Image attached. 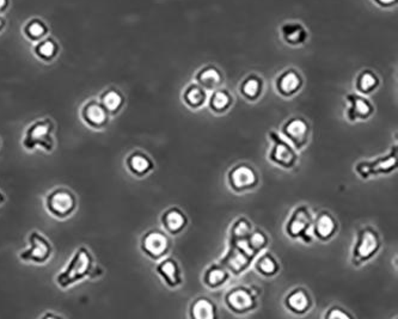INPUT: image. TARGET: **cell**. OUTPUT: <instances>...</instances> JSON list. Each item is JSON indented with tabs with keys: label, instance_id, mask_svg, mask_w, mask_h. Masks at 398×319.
<instances>
[{
	"label": "cell",
	"instance_id": "1",
	"mask_svg": "<svg viewBox=\"0 0 398 319\" xmlns=\"http://www.w3.org/2000/svg\"><path fill=\"white\" fill-rule=\"evenodd\" d=\"M95 259L86 246H79L71 256L65 268L56 275V285L61 290H67L85 279H91L95 270Z\"/></svg>",
	"mask_w": 398,
	"mask_h": 319
},
{
	"label": "cell",
	"instance_id": "2",
	"mask_svg": "<svg viewBox=\"0 0 398 319\" xmlns=\"http://www.w3.org/2000/svg\"><path fill=\"white\" fill-rule=\"evenodd\" d=\"M56 123L49 117H42L33 121L27 127L22 138V146L25 151L34 152L36 150H43L45 152L51 153L56 148Z\"/></svg>",
	"mask_w": 398,
	"mask_h": 319
},
{
	"label": "cell",
	"instance_id": "3",
	"mask_svg": "<svg viewBox=\"0 0 398 319\" xmlns=\"http://www.w3.org/2000/svg\"><path fill=\"white\" fill-rule=\"evenodd\" d=\"M45 207L51 217L65 220L72 217L78 209V199L69 188L56 187L46 195Z\"/></svg>",
	"mask_w": 398,
	"mask_h": 319
},
{
	"label": "cell",
	"instance_id": "4",
	"mask_svg": "<svg viewBox=\"0 0 398 319\" xmlns=\"http://www.w3.org/2000/svg\"><path fill=\"white\" fill-rule=\"evenodd\" d=\"M53 256L51 241L42 232L32 231L28 236V248L21 251L19 259L23 263L46 264Z\"/></svg>",
	"mask_w": 398,
	"mask_h": 319
},
{
	"label": "cell",
	"instance_id": "5",
	"mask_svg": "<svg viewBox=\"0 0 398 319\" xmlns=\"http://www.w3.org/2000/svg\"><path fill=\"white\" fill-rule=\"evenodd\" d=\"M79 115L84 125L93 130H104L110 120L109 113L97 98H91L84 103Z\"/></svg>",
	"mask_w": 398,
	"mask_h": 319
},
{
	"label": "cell",
	"instance_id": "6",
	"mask_svg": "<svg viewBox=\"0 0 398 319\" xmlns=\"http://www.w3.org/2000/svg\"><path fill=\"white\" fill-rule=\"evenodd\" d=\"M169 239L161 231H150L145 233L141 239V250L150 259H159L167 254Z\"/></svg>",
	"mask_w": 398,
	"mask_h": 319
},
{
	"label": "cell",
	"instance_id": "7",
	"mask_svg": "<svg viewBox=\"0 0 398 319\" xmlns=\"http://www.w3.org/2000/svg\"><path fill=\"white\" fill-rule=\"evenodd\" d=\"M379 241L375 232L370 228H366L358 237V244L354 249V256L358 262H362L364 259H370L372 255L375 254L378 250Z\"/></svg>",
	"mask_w": 398,
	"mask_h": 319
},
{
	"label": "cell",
	"instance_id": "8",
	"mask_svg": "<svg viewBox=\"0 0 398 319\" xmlns=\"http://www.w3.org/2000/svg\"><path fill=\"white\" fill-rule=\"evenodd\" d=\"M34 56H36L38 60L42 62H53L56 58L60 54V45L56 41V38L51 36H47L36 42L33 49Z\"/></svg>",
	"mask_w": 398,
	"mask_h": 319
},
{
	"label": "cell",
	"instance_id": "9",
	"mask_svg": "<svg viewBox=\"0 0 398 319\" xmlns=\"http://www.w3.org/2000/svg\"><path fill=\"white\" fill-rule=\"evenodd\" d=\"M126 167L134 176L141 177L148 175L152 170L153 163L148 154L137 151L127 157Z\"/></svg>",
	"mask_w": 398,
	"mask_h": 319
},
{
	"label": "cell",
	"instance_id": "10",
	"mask_svg": "<svg viewBox=\"0 0 398 319\" xmlns=\"http://www.w3.org/2000/svg\"><path fill=\"white\" fill-rule=\"evenodd\" d=\"M256 180L254 170L246 165L235 167L230 174V182L236 190L249 189L256 185Z\"/></svg>",
	"mask_w": 398,
	"mask_h": 319
},
{
	"label": "cell",
	"instance_id": "11",
	"mask_svg": "<svg viewBox=\"0 0 398 319\" xmlns=\"http://www.w3.org/2000/svg\"><path fill=\"white\" fill-rule=\"evenodd\" d=\"M227 304L236 312H246L254 307V296L244 288L233 290L226 298Z\"/></svg>",
	"mask_w": 398,
	"mask_h": 319
},
{
	"label": "cell",
	"instance_id": "12",
	"mask_svg": "<svg viewBox=\"0 0 398 319\" xmlns=\"http://www.w3.org/2000/svg\"><path fill=\"white\" fill-rule=\"evenodd\" d=\"M22 33L28 41L36 43L43 40L45 37L49 36V27L43 19L35 17L27 21V23L24 24L22 29Z\"/></svg>",
	"mask_w": 398,
	"mask_h": 319
},
{
	"label": "cell",
	"instance_id": "13",
	"mask_svg": "<svg viewBox=\"0 0 398 319\" xmlns=\"http://www.w3.org/2000/svg\"><path fill=\"white\" fill-rule=\"evenodd\" d=\"M100 102L106 108L109 115H116L120 113L121 109L125 106V97L120 90L115 88H109L104 90L100 96Z\"/></svg>",
	"mask_w": 398,
	"mask_h": 319
},
{
	"label": "cell",
	"instance_id": "14",
	"mask_svg": "<svg viewBox=\"0 0 398 319\" xmlns=\"http://www.w3.org/2000/svg\"><path fill=\"white\" fill-rule=\"evenodd\" d=\"M311 226V217L309 211H306L304 207L296 209L294 215L292 217L290 225H288V232L293 237L305 236V232H309Z\"/></svg>",
	"mask_w": 398,
	"mask_h": 319
},
{
	"label": "cell",
	"instance_id": "15",
	"mask_svg": "<svg viewBox=\"0 0 398 319\" xmlns=\"http://www.w3.org/2000/svg\"><path fill=\"white\" fill-rule=\"evenodd\" d=\"M285 134L288 139L291 140L293 145H296L299 148L306 143V137H307V125L301 119H294L290 121L288 125L285 126Z\"/></svg>",
	"mask_w": 398,
	"mask_h": 319
},
{
	"label": "cell",
	"instance_id": "16",
	"mask_svg": "<svg viewBox=\"0 0 398 319\" xmlns=\"http://www.w3.org/2000/svg\"><path fill=\"white\" fill-rule=\"evenodd\" d=\"M157 273L169 286L175 287L181 283L180 270L174 259H165L158 264Z\"/></svg>",
	"mask_w": 398,
	"mask_h": 319
},
{
	"label": "cell",
	"instance_id": "17",
	"mask_svg": "<svg viewBox=\"0 0 398 319\" xmlns=\"http://www.w3.org/2000/svg\"><path fill=\"white\" fill-rule=\"evenodd\" d=\"M272 159L285 167H291L296 161V154L283 140L275 138V146L272 152Z\"/></svg>",
	"mask_w": 398,
	"mask_h": 319
},
{
	"label": "cell",
	"instance_id": "18",
	"mask_svg": "<svg viewBox=\"0 0 398 319\" xmlns=\"http://www.w3.org/2000/svg\"><path fill=\"white\" fill-rule=\"evenodd\" d=\"M162 222L163 226L165 227L167 232L176 235L185 227V217L181 211L172 209L163 214Z\"/></svg>",
	"mask_w": 398,
	"mask_h": 319
},
{
	"label": "cell",
	"instance_id": "19",
	"mask_svg": "<svg viewBox=\"0 0 398 319\" xmlns=\"http://www.w3.org/2000/svg\"><path fill=\"white\" fill-rule=\"evenodd\" d=\"M349 101L352 103V106L349 109L348 116L351 117V120L354 119H366L367 116L370 115L372 108L370 104L366 102L365 99L358 96H349Z\"/></svg>",
	"mask_w": 398,
	"mask_h": 319
},
{
	"label": "cell",
	"instance_id": "20",
	"mask_svg": "<svg viewBox=\"0 0 398 319\" xmlns=\"http://www.w3.org/2000/svg\"><path fill=\"white\" fill-rule=\"evenodd\" d=\"M396 165V158H388L385 161H379L378 164L372 165V164H360L358 167V172L362 174V177H367V175L371 174H377V172H389L391 169H394Z\"/></svg>",
	"mask_w": 398,
	"mask_h": 319
},
{
	"label": "cell",
	"instance_id": "21",
	"mask_svg": "<svg viewBox=\"0 0 398 319\" xmlns=\"http://www.w3.org/2000/svg\"><path fill=\"white\" fill-rule=\"evenodd\" d=\"M335 228H336V224L333 222V217L327 213L320 214L316 222V233L322 239H327L329 237L333 236Z\"/></svg>",
	"mask_w": 398,
	"mask_h": 319
},
{
	"label": "cell",
	"instance_id": "22",
	"mask_svg": "<svg viewBox=\"0 0 398 319\" xmlns=\"http://www.w3.org/2000/svg\"><path fill=\"white\" fill-rule=\"evenodd\" d=\"M214 305L209 299H199L191 307V316L198 319L214 318Z\"/></svg>",
	"mask_w": 398,
	"mask_h": 319
},
{
	"label": "cell",
	"instance_id": "23",
	"mask_svg": "<svg viewBox=\"0 0 398 319\" xmlns=\"http://www.w3.org/2000/svg\"><path fill=\"white\" fill-rule=\"evenodd\" d=\"M288 306L292 311L301 314L309 307V296L305 292L296 290L288 296Z\"/></svg>",
	"mask_w": 398,
	"mask_h": 319
},
{
	"label": "cell",
	"instance_id": "24",
	"mask_svg": "<svg viewBox=\"0 0 398 319\" xmlns=\"http://www.w3.org/2000/svg\"><path fill=\"white\" fill-rule=\"evenodd\" d=\"M299 84H301L299 77L294 72H288L280 79L279 88H280V91L285 95H291L296 93V88H299Z\"/></svg>",
	"mask_w": 398,
	"mask_h": 319
},
{
	"label": "cell",
	"instance_id": "25",
	"mask_svg": "<svg viewBox=\"0 0 398 319\" xmlns=\"http://www.w3.org/2000/svg\"><path fill=\"white\" fill-rule=\"evenodd\" d=\"M204 98H206V95L204 90L196 85L190 86L185 93V102L188 103L191 108H199L201 104H204Z\"/></svg>",
	"mask_w": 398,
	"mask_h": 319
},
{
	"label": "cell",
	"instance_id": "26",
	"mask_svg": "<svg viewBox=\"0 0 398 319\" xmlns=\"http://www.w3.org/2000/svg\"><path fill=\"white\" fill-rule=\"evenodd\" d=\"M248 256H250L249 254H246V251L239 249L237 250L236 252H232L229 257V267L235 270L236 273H239L243 269L246 268V264H248Z\"/></svg>",
	"mask_w": 398,
	"mask_h": 319
},
{
	"label": "cell",
	"instance_id": "27",
	"mask_svg": "<svg viewBox=\"0 0 398 319\" xmlns=\"http://www.w3.org/2000/svg\"><path fill=\"white\" fill-rule=\"evenodd\" d=\"M199 80L204 88H214L220 83V74L218 73V71L214 69H209L201 72Z\"/></svg>",
	"mask_w": 398,
	"mask_h": 319
},
{
	"label": "cell",
	"instance_id": "28",
	"mask_svg": "<svg viewBox=\"0 0 398 319\" xmlns=\"http://www.w3.org/2000/svg\"><path fill=\"white\" fill-rule=\"evenodd\" d=\"M226 278V272L224 269L213 267V268L209 269V273L206 275V283L209 287L220 286L222 283H225Z\"/></svg>",
	"mask_w": 398,
	"mask_h": 319
},
{
	"label": "cell",
	"instance_id": "29",
	"mask_svg": "<svg viewBox=\"0 0 398 319\" xmlns=\"http://www.w3.org/2000/svg\"><path fill=\"white\" fill-rule=\"evenodd\" d=\"M230 103H231V98L224 91H218V93H214L213 97L211 99V106L215 111L226 110Z\"/></svg>",
	"mask_w": 398,
	"mask_h": 319
},
{
	"label": "cell",
	"instance_id": "30",
	"mask_svg": "<svg viewBox=\"0 0 398 319\" xmlns=\"http://www.w3.org/2000/svg\"><path fill=\"white\" fill-rule=\"evenodd\" d=\"M257 268L261 270V273L266 275H273L278 269V264L274 261L270 255H264L257 262Z\"/></svg>",
	"mask_w": 398,
	"mask_h": 319
},
{
	"label": "cell",
	"instance_id": "31",
	"mask_svg": "<svg viewBox=\"0 0 398 319\" xmlns=\"http://www.w3.org/2000/svg\"><path fill=\"white\" fill-rule=\"evenodd\" d=\"M242 93L246 95L248 98H255L259 93V83L257 79H248L243 88H242Z\"/></svg>",
	"mask_w": 398,
	"mask_h": 319
},
{
	"label": "cell",
	"instance_id": "32",
	"mask_svg": "<svg viewBox=\"0 0 398 319\" xmlns=\"http://www.w3.org/2000/svg\"><path fill=\"white\" fill-rule=\"evenodd\" d=\"M375 84H377V79L373 74L365 73L360 79V88L365 93H368L375 88Z\"/></svg>",
	"mask_w": 398,
	"mask_h": 319
},
{
	"label": "cell",
	"instance_id": "33",
	"mask_svg": "<svg viewBox=\"0 0 398 319\" xmlns=\"http://www.w3.org/2000/svg\"><path fill=\"white\" fill-rule=\"evenodd\" d=\"M249 244L253 250L261 249L266 246V237L261 232H255L254 235H251Z\"/></svg>",
	"mask_w": 398,
	"mask_h": 319
},
{
	"label": "cell",
	"instance_id": "34",
	"mask_svg": "<svg viewBox=\"0 0 398 319\" xmlns=\"http://www.w3.org/2000/svg\"><path fill=\"white\" fill-rule=\"evenodd\" d=\"M249 225L246 220H241V222H237L236 226H235V236L238 237V238H243V237L248 236L249 235Z\"/></svg>",
	"mask_w": 398,
	"mask_h": 319
},
{
	"label": "cell",
	"instance_id": "35",
	"mask_svg": "<svg viewBox=\"0 0 398 319\" xmlns=\"http://www.w3.org/2000/svg\"><path fill=\"white\" fill-rule=\"evenodd\" d=\"M329 318H349V316L344 312H341L340 309H333V311L328 315Z\"/></svg>",
	"mask_w": 398,
	"mask_h": 319
},
{
	"label": "cell",
	"instance_id": "36",
	"mask_svg": "<svg viewBox=\"0 0 398 319\" xmlns=\"http://www.w3.org/2000/svg\"><path fill=\"white\" fill-rule=\"evenodd\" d=\"M11 0H0V14H5L9 10Z\"/></svg>",
	"mask_w": 398,
	"mask_h": 319
},
{
	"label": "cell",
	"instance_id": "37",
	"mask_svg": "<svg viewBox=\"0 0 398 319\" xmlns=\"http://www.w3.org/2000/svg\"><path fill=\"white\" fill-rule=\"evenodd\" d=\"M5 27H6V21L4 17L0 14V34L4 32Z\"/></svg>",
	"mask_w": 398,
	"mask_h": 319
},
{
	"label": "cell",
	"instance_id": "38",
	"mask_svg": "<svg viewBox=\"0 0 398 319\" xmlns=\"http://www.w3.org/2000/svg\"><path fill=\"white\" fill-rule=\"evenodd\" d=\"M5 202V194L0 190V206Z\"/></svg>",
	"mask_w": 398,
	"mask_h": 319
},
{
	"label": "cell",
	"instance_id": "39",
	"mask_svg": "<svg viewBox=\"0 0 398 319\" xmlns=\"http://www.w3.org/2000/svg\"><path fill=\"white\" fill-rule=\"evenodd\" d=\"M382 3H391V1H394V0H380Z\"/></svg>",
	"mask_w": 398,
	"mask_h": 319
}]
</instances>
